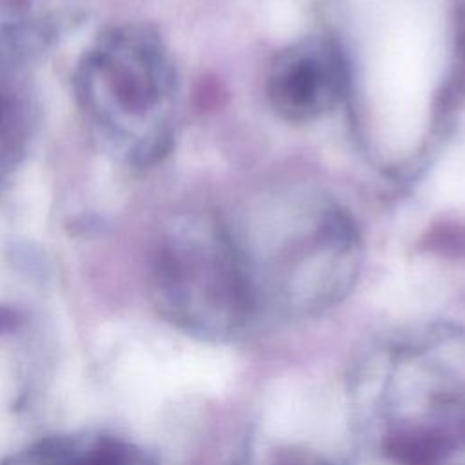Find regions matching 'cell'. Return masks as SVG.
Returning a JSON list of instances; mask_svg holds the SVG:
<instances>
[{
    "label": "cell",
    "instance_id": "cell-1",
    "mask_svg": "<svg viewBox=\"0 0 465 465\" xmlns=\"http://www.w3.org/2000/svg\"><path fill=\"white\" fill-rule=\"evenodd\" d=\"M254 236L232 229L258 305L272 291L289 307L314 309L338 300L360 263V234L351 216L323 196H289L254 218ZM232 234V236H234Z\"/></svg>",
    "mask_w": 465,
    "mask_h": 465
},
{
    "label": "cell",
    "instance_id": "cell-2",
    "mask_svg": "<svg viewBox=\"0 0 465 465\" xmlns=\"http://www.w3.org/2000/svg\"><path fill=\"white\" fill-rule=\"evenodd\" d=\"M154 289L171 320L207 336L236 334L260 307L231 227L209 213L183 216L165 236Z\"/></svg>",
    "mask_w": 465,
    "mask_h": 465
},
{
    "label": "cell",
    "instance_id": "cell-3",
    "mask_svg": "<svg viewBox=\"0 0 465 465\" xmlns=\"http://www.w3.org/2000/svg\"><path fill=\"white\" fill-rule=\"evenodd\" d=\"M429 387L418 403L383 429L381 452L391 465H465V378L429 365Z\"/></svg>",
    "mask_w": 465,
    "mask_h": 465
},
{
    "label": "cell",
    "instance_id": "cell-4",
    "mask_svg": "<svg viewBox=\"0 0 465 465\" xmlns=\"http://www.w3.org/2000/svg\"><path fill=\"white\" fill-rule=\"evenodd\" d=\"M349 73L338 47L309 38L282 51L271 64L265 94L271 109L285 122H314L343 100Z\"/></svg>",
    "mask_w": 465,
    "mask_h": 465
},
{
    "label": "cell",
    "instance_id": "cell-5",
    "mask_svg": "<svg viewBox=\"0 0 465 465\" xmlns=\"http://www.w3.org/2000/svg\"><path fill=\"white\" fill-rule=\"evenodd\" d=\"M51 465H131V452L116 438H98L84 450H71L67 445L47 450Z\"/></svg>",
    "mask_w": 465,
    "mask_h": 465
},
{
    "label": "cell",
    "instance_id": "cell-6",
    "mask_svg": "<svg viewBox=\"0 0 465 465\" xmlns=\"http://www.w3.org/2000/svg\"><path fill=\"white\" fill-rule=\"evenodd\" d=\"M263 465H331L327 460L305 452V450H292V449H283L274 452L267 463Z\"/></svg>",
    "mask_w": 465,
    "mask_h": 465
},
{
    "label": "cell",
    "instance_id": "cell-7",
    "mask_svg": "<svg viewBox=\"0 0 465 465\" xmlns=\"http://www.w3.org/2000/svg\"><path fill=\"white\" fill-rule=\"evenodd\" d=\"M18 322H20V318H18L16 311L0 305V334L15 329L18 325Z\"/></svg>",
    "mask_w": 465,
    "mask_h": 465
}]
</instances>
